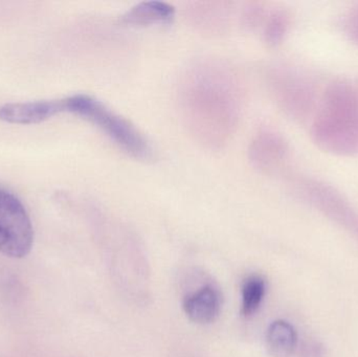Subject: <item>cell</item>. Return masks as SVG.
Segmentation results:
<instances>
[{"instance_id": "obj_1", "label": "cell", "mask_w": 358, "mask_h": 357, "mask_svg": "<svg viewBox=\"0 0 358 357\" xmlns=\"http://www.w3.org/2000/svg\"><path fill=\"white\" fill-rule=\"evenodd\" d=\"M218 62L194 65L183 79L180 104L187 127L198 140L220 148L233 136L241 115L239 82Z\"/></svg>"}, {"instance_id": "obj_2", "label": "cell", "mask_w": 358, "mask_h": 357, "mask_svg": "<svg viewBox=\"0 0 358 357\" xmlns=\"http://www.w3.org/2000/svg\"><path fill=\"white\" fill-rule=\"evenodd\" d=\"M311 134L323 150L336 155L358 154V85L332 82L324 90L313 115Z\"/></svg>"}, {"instance_id": "obj_3", "label": "cell", "mask_w": 358, "mask_h": 357, "mask_svg": "<svg viewBox=\"0 0 358 357\" xmlns=\"http://www.w3.org/2000/svg\"><path fill=\"white\" fill-rule=\"evenodd\" d=\"M62 102L64 111L81 117L100 128L120 148L134 159L142 161L152 159V147L142 132L104 103L87 94H75Z\"/></svg>"}, {"instance_id": "obj_4", "label": "cell", "mask_w": 358, "mask_h": 357, "mask_svg": "<svg viewBox=\"0 0 358 357\" xmlns=\"http://www.w3.org/2000/svg\"><path fill=\"white\" fill-rule=\"evenodd\" d=\"M34 230L24 205L13 193L0 188V253L23 258L33 247Z\"/></svg>"}, {"instance_id": "obj_5", "label": "cell", "mask_w": 358, "mask_h": 357, "mask_svg": "<svg viewBox=\"0 0 358 357\" xmlns=\"http://www.w3.org/2000/svg\"><path fill=\"white\" fill-rule=\"evenodd\" d=\"M271 79L273 94L282 109L294 119H308L319 101L313 82L302 73L289 68L278 69Z\"/></svg>"}, {"instance_id": "obj_6", "label": "cell", "mask_w": 358, "mask_h": 357, "mask_svg": "<svg viewBox=\"0 0 358 357\" xmlns=\"http://www.w3.org/2000/svg\"><path fill=\"white\" fill-rule=\"evenodd\" d=\"M250 156L257 169L265 173H273L281 169L287 161V143L277 132L263 130L252 140Z\"/></svg>"}, {"instance_id": "obj_7", "label": "cell", "mask_w": 358, "mask_h": 357, "mask_svg": "<svg viewBox=\"0 0 358 357\" xmlns=\"http://www.w3.org/2000/svg\"><path fill=\"white\" fill-rule=\"evenodd\" d=\"M64 111L62 100L13 103L0 107V119L19 125L39 124Z\"/></svg>"}, {"instance_id": "obj_8", "label": "cell", "mask_w": 358, "mask_h": 357, "mask_svg": "<svg viewBox=\"0 0 358 357\" xmlns=\"http://www.w3.org/2000/svg\"><path fill=\"white\" fill-rule=\"evenodd\" d=\"M183 308L192 322L210 324L216 320L220 312V293L215 287L206 285L187 296L183 302Z\"/></svg>"}, {"instance_id": "obj_9", "label": "cell", "mask_w": 358, "mask_h": 357, "mask_svg": "<svg viewBox=\"0 0 358 357\" xmlns=\"http://www.w3.org/2000/svg\"><path fill=\"white\" fill-rule=\"evenodd\" d=\"M176 8L167 2L143 1L132 6L122 16V22L132 27H147L152 24H166L171 22Z\"/></svg>"}, {"instance_id": "obj_10", "label": "cell", "mask_w": 358, "mask_h": 357, "mask_svg": "<svg viewBox=\"0 0 358 357\" xmlns=\"http://www.w3.org/2000/svg\"><path fill=\"white\" fill-rule=\"evenodd\" d=\"M296 333L285 321H275L266 335L267 349L273 357H289L296 347Z\"/></svg>"}, {"instance_id": "obj_11", "label": "cell", "mask_w": 358, "mask_h": 357, "mask_svg": "<svg viewBox=\"0 0 358 357\" xmlns=\"http://www.w3.org/2000/svg\"><path fill=\"white\" fill-rule=\"evenodd\" d=\"M266 284L259 276L248 277L242 285V314L250 316L256 314L264 299Z\"/></svg>"}, {"instance_id": "obj_12", "label": "cell", "mask_w": 358, "mask_h": 357, "mask_svg": "<svg viewBox=\"0 0 358 357\" xmlns=\"http://www.w3.org/2000/svg\"><path fill=\"white\" fill-rule=\"evenodd\" d=\"M264 39L271 45H278L287 35L290 25V15L282 8H277L263 17Z\"/></svg>"}, {"instance_id": "obj_13", "label": "cell", "mask_w": 358, "mask_h": 357, "mask_svg": "<svg viewBox=\"0 0 358 357\" xmlns=\"http://www.w3.org/2000/svg\"><path fill=\"white\" fill-rule=\"evenodd\" d=\"M345 17V31L350 40L358 45V6L349 10Z\"/></svg>"}, {"instance_id": "obj_14", "label": "cell", "mask_w": 358, "mask_h": 357, "mask_svg": "<svg viewBox=\"0 0 358 357\" xmlns=\"http://www.w3.org/2000/svg\"><path fill=\"white\" fill-rule=\"evenodd\" d=\"M300 357H324V348L319 342H310L303 347Z\"/></svg>"}, {"instance_id": "obj_15", "label": "cell", "mask_w": 358, "mask_h": 357, "mask_svg": "<svg viewBox=\"0 0 358 357\" xmlns=\"http://www.w3.org/2000/svg\"><path fill=\"white\" fill-rule=\"evenodd\" d=\"M357 85H358V83H357Z\"/></svg>"}]
</instances>
